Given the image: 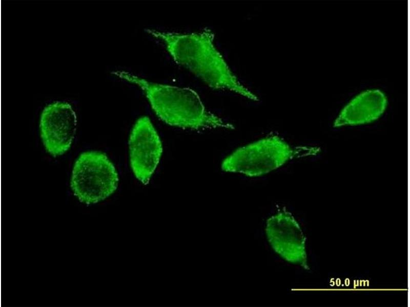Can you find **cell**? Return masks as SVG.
<instances>
[{"mask_svg":"<svg viewBox=\"0 0 410 307\" xmlns=\"http://www.w3.org/2000/svg\"><path fill=\"white\" fill-rule=\"evenodd\" d=\"M147 32L161 40L173 60L214 89L233 92L253 101L257 96L243 85L234 74L214 45V34L206 28L192 33L165 32L152 29Z\"/></svg>","mask_w":410,"mask_h":307,"instance_id":"obj_1","label":"cell"},{"mask_svg":"<svg viewBox=\"0 0 410 307\" xmlns=\"http://www.w3.org/2000/svg\"><path fill=\"white\" fill-rule=\"evenodd\" d=\"M114 74L138 86L156 116L166 124L184 128H235L234 125L208 111L198 94L189 87L159 84L124 71Z\"/></svg>","mask_w":410,"mask_h":307,"instance_id":"obj_2","label":"cell"},{"mask_svg":"<svg viewBox=\"0 0 410 307\" xmlns=\"http://www.w3.org/2000/svg\"><path fill=\"white\" fill-rule=\"evenodd\" d=\"M296 154L283 139L272 135L237 148L222 161L221 167L226 172L258 177L281 167Z\"/></svg>","mask_w":410,"mask_h":307,"instance_id":"obj_3","label":"cell"},{"mask_svg":"<svg viewBox=\"0 0 410 307\" xmlns=\"http://www.w3.org/2000/svg\"><path fill=\"white\" fill-rule=\"evenodd\" d=\"M118 181L115 166L106 155L87 151L81 154L75 163L71 187L81 202L91 204L114 193Z\"/></svg>","mask_w":410,"mask_h":307,"instance_id":"obj_4","label":"cell"},{"mask_svg":"<svg viewBox=\"0 0 410 307\" xmlns=\"http://www.w3.org/2000/svg\"><path fill=\"white\" fill-rule=\"evenodd\" d=\"M130 165L135 177L148 184L162 153L160 137L150 119L139 118L131 132L129 140Z\"/></svg>","mask_w":410,"mask_h":307,"instance_id":"obj_5","label":"cell"},{"mask_svg":"<svg viewBox=\"0 0 410 307\" xmlns=\"http://www.w3.org/2000/svg\"><path fill=\"white\" fill-rule=\"evenodd\" d=\"M77 119L71 105L55 102L46 106L40 120V135L47 151L56 156L67 151L76 132Z\"/></svg>","mask_w":410,"mask_h":307,"instance_id":"obj_6","label":"cell"},{"mask_svg":"<svg viewBox=\"0 0 410 307\" xmlns=\"http://www.w3.org/2000/svg\"><path fill=\"white\" fill-rule=\"evenodd\" d=\"M265 232L274 251L286 261L304 264V238L294 218L286 211L266 221Z\"/></svg>","mask_w":410,"mask_h":307,"instance_id":"obj_7","label":"cell"},{"mask_svg":"<svg viewBox=\"0 0 410 307\" xmlns=\"http://www.w3.org/2000/svg\"><path fill=\"white\" fill-rule=\"evenodd\" d=\"M387 104L384 94L378 90H367L354 98L342 110L334 126L355 125L372 122L384 112Z\"/></svg>","mask_w":410,"mask_h":307,"instance_id":"obj_8","label":"cell"}]
</instances>
